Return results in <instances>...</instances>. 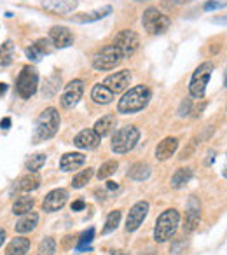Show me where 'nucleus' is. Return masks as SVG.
Instances as JSON below:
<instances>
[{
	"mask_svg": "<svg viewBox=\"0 0 227 255\" xmlns=\"http://www.w3.org/2000/svg\"><path fill=\"white\" fill-rule=\"evenodd\" d=\"M178 222H180V213L177 210L170 208L161 213L157 217L156 227H154V240H156V243H164V241L170 240L175 234V231H177Z\"/></svg>",
	"mask_w": 227,
	"mask_h": 255,
	"instance_id": "f03ea898",
	"label": "nucleus"
},
{
	"mask_svg": "<svg viewBox=\"0 0 227 255\" xmlns=\"http://www.w3.org/2000/svg\"><path fill=\"white\" fill-rule=\"evenodd\" d=\"M49 39L54 47L65 49V47L74 44V33H72L67 26H53L49 32Z\"/></svg>",
	"mask_w": 227,
	"mask_h": 255,
	"instance_id": "2eb2a0df",
	"label": "nucleus"
},
{
	"mask_svg": "<svg viewBox=\"0 0 227 255\" xmlns=\"http://www.w3.org/2000/svg\"><path fill=\"white\" fill-rule=\"evenodd\" d=\"M110 12H112V7L110 5H105V7H102V9H96V11H93V12H86V14H77V16H74V21H77V23H95V21H100V19H103L105 16H109Z\"/></svg>",
	"mask_w": 227,
	"mask_h": 255,
	"instance_id": "a878e982",
	"label": "nucleus"
},
{
	"mask_svg": "<svg viewBox=\"0 0 227 255\" xmlns=\"http://www.w3.org/2000/svg\"><path fill=\"white\" fill-rule=\"evenodd\" d=\"M60 81H61V79L58 77V75H53V77L47 79V82H46L47 86H44V96H53L54 93L58 91V86H60Z\"/></svg>",
	"mask_w": 227,
	"mask_h": 255,
	"instance_id": "e433bc0d",
	"label": "nucleus"
},
{
	"mask_svg": "<svg viewBox=\"0 0 227 255\" xmlns=\"http://www.w3.org/2000/svg\"><path fill=\"white\" fill-rule=\"evenodd\" d=\"M136 2H143V0H136Z\"/></svg>",
	"mask_w": 227,
	"mask_h": 255,
	"instance_id": "3c124183",
	"label": "nucleus"
},
{
	"mask_svg": "<svg viewBox=\"0 0 227 255\" xmlns=\"http://www.w3.org/2000/svg\"><path fill=\"white\" fill-rule=\"evenodd\" d=\"M33 205H35L33 198L19 196V198L14 201V205H12V213H14V215H25V213H30L33 210Z\"/></svg>",
	"mask_w": 227,
	"mask_h": 255,
	"instance_id": "c85d7f7f",
	"label": "nucleus"
},
{
	"mask_svg": "<svg viewBox=\"0 0 227 255\" xmlns=\"http://www.w3.org/2000/svg\"><path fill=\"white\" fill-rule=\"evenodd\" d=\"M107 189H109V191H117L119 185L115 184V182H107Z\"/></svg>",
	"mask_w": 227,
	"mask_h": 255,
	"instance_id": "37998d69",
	"label": "nucleus"
},
{
	"mask_svg": "<svg viewBox=\"0 0 227 255\" xmlns=\"http://www.w3.org/2000/svg\"><path fill=\"white\" fill-rule=\"evenodd\" d=\"M121 217H122V213L119 212V210H114V212H110L109 217H107V220H105V227H103L102 233L109 234V233H112V231L117 229L119 222H121Z\"/></svg>",
	"mask_w": 227,
	"mask_h": 255,
	"instance_id": "2f4dec72",
	"label": "nucleus"
},
{
	"mask_svg": "<svg viewBox=\"0 0 227 255\" xmlns=\"http://www.w3.org/2000/svg\"><path fill=\"white\" fill-rule=\"evenodd\" d=\"M224 177H227V166H226V171H224Z\"/></svg>",
	"mask_w": 227,
	"mask_h": 255,
	"instance_id": "8fccbe9b",
	"label": "nucleus"
},
{
	"mask_svg": "<svg viewBox=\"0 0 227 255\" xmlns=\"http://www.w3.org/2000/svg\"><path fill=\"white\" fill-rule=\"evenodd\" d=\"M129 82H131V72L121 70V72H115V74L109 75V77L103 81V84H105L107 88L115 95V93L126 91V88L129 86Z\"/></svg>",
	"mask_w": 227,
	"mask_h": 255,
	"instance_id": "ddd939ff",
	"label": "nucleus"
},
{
	"mask_svg": "<svg viewBox=\"0 0 227 255\" xmlns=\"http://www.w3.org/2000/svg\"><path fill=\"white\" fill-rule=\"evenodd\" d=\"M91 100L98 105H109L114 100V93L105 84H95L91 89Z\"/></svg>",
	"mask_w": 227,
	"mask_h": 255,
	"instance_id": "4be33fe9",
	"label": "nucleus"
},
{
	"mask_svg": "<svg viewBox=\"0 0 227 255\" xmlns=\"http://www.w3.org/2000/svg\"><path fill=\"white\" fill-rule=\"evenodd\" d=\"M115 124H117V119H115V116L109 114V116H103L102 119L96 121L95 126H93V129L98 133L100 138H103V136H109L110 133L115 129Z\"/></svg>",
	"mask_w": 227,
	"mask_h": 255,
	"instance_id": "412c9836",
	"label": "nucleus"
},
{
	"mask_svg": "<svg viewBox=\"0 0 227 255\" xmlns=\"http://www.w3.org/2000/svg\"><path fill=\"white\" fill-rule=\"evenodd\" d=\"M117 168H119V163L117 161H114V159H110V161H107V163H103L102 166H100V170H98V178L100 180H105V178H109L110 175H114L115 171H117Z\"/></svg>",
	"mask_w": 227,
	"mask_h": 255,
	"instance_id": "72a5a7b5",
	"label": "nucleus"
},
{
	"mask_svg": "<svg viewBox=\"0 0 227 255\" xmlns=\"http://www.w3.org/2000/svg\"><path fill=\"white\" fill-rule=\"evenodd\" d=\"M199 219H201V206L196 198H191L187 203V213H185V233H192L196 227L199 226Z\"/></svg>",
	"mask_w": 227,
	"mask_h": 255,
	"instance_id": "dca6fc26",
	"label": "nucleus"
},
{
	"mask_svg": "<svg viewBox=\"0 0 227 255\" xmlns=\"http://www.w3.org/2000/svg\"><path fill=\"white\" fill-rule=\"evenodd\" d=\"M84 206H86V203L84 201H74L72 203V212H79V210H84Z\"/></svg>",
	"mask_w": 227,
	"mask_h": 255,
	"instance_id": "a19ab883",
	"label": "nucleus"
},
{
	"mask_svg": "<svg viewBox=\"0 0 227 255\" xmlns=\"http://www.w3.org/2000/svg\"><path fill=\"white\" fill-rule=\"evenodd\" d=\"M93 177V168H88V170H82L72 178V187L74 189H82Z\"/></svg>",
	"mask_w": 227,
	"mask_h": 255,
	"instance_id": "473e14b6",
	"label": "nucleus"
},
{
	"mask_svg": "<svg viewBox=\"0 0 227 255\" xmlns=\"http://www.w3.org/2000/svg\"><path fill=\"white\" fill-rule=\"evenodd\" d=\"M224 86L227 88V68H226V77H224Z\"/></svg>",
	"mask_w": 227,
	"mask_h": 255,
	"instance_id": "09e8293b",
	"label": "nucleus"
},
{
	"mask_svg": "<svg viewBox=\"0 0 227 255\" xmlns=\"http://www.w3.org/2000/svg\"><path fill=\"white\" fill-rule=\"evenodd\" d=\"M112 255H128V254H126V252H122V250H114Z\"/></svg>",
	"mask_w": 227,
	"mask_h": 255,
	"instance_id": "49530a36",
	"label": "nucleus"
},
{
	"mask_svg": "<svg viewBox=\"0 0 227 255\" xmlns=\"http://www.w3.org/2000/svg\"><path fill=\"white\" fill-rule=\"evenodd\" d=\"M40 185V178L37 173H32L30 171L28 175H23L21 178H19L18 182H16L14 185V191H19V192H30V191H35V189H39Z\"/></svg>",
	"mask_w": 227,
	"mask_h": 255,
	"instance_id": "5701e85b",
	"label": "nucleus"
},
{
	"mask_svg": "<svg viewBox=\"0 0 227 255\" xmlns=\"http://www.w3.org/2000/svg\"><path fill=\"white\" fill-rule=\"evenodd\" d=\"M191 109H192V102L191 100H184L180 103V109H178V116L180 117H187L191 114Z\"/></svg>",
	"mask_w": 227,
	"mask_h": 255,
	"instance_id": "4c0bfd02",
	"label": "nucleus"
},
{
	"mask_svg": "<svg viewBox=\"0 0 227 255\" xmlns=\"http://www.w3.org/2000/svg\"><path fill=\"white\" fill-rule=\"evenodd\" d=\"M122 60H124V56H122L121 51L114 46V44H110V46L102 47V49H98L93 54L91 63L93 68H96L100 72H105V70H114Z\"/></svg>",
	"mask_w": 227,
	"mask_h": 255,
	"instance_id": "20e7f679",
	"label": "nucleus"
},
{
	"mask_svg": "<svg viewBox=\"0 0 227 255\" xmlns=\"http://www.w3.org/2000/svg\"><path fill=\"white\" fill-rule=\"evenodd\" d=\"M37 222H39V215H37L35 212L25 213V215L18 220V224L14 226V229H16V233H18V234L32 233V231L35 229Z\"/></svg>",
	"mask_w": 227,
	"mask_h": 255,
	"instance_id": "b1692460",
	"label": "nucleus"
},
{
	"mask_svg": "<svg viewBox=\"0 0 227 255\" xmlns=\"http://www.w3.org/2000/svg\"><path fill=\"white\" fill-rule=\"evenodd\" d=\"M114 46L117 47L124 58H129L140 46V37L135 30H121L114 39Z\"/></svg>",
	"mask_w": 227,
	"mask_h": 255,
	"instance_id": "1a4fd4ad",
	"label": "nucleus"
},
{
	"mask_svg": "<svg viewBox=\"0 0 227 255\" xmlns=\"http://www.w3.org/2000/svg\"><path fill=\"white\" fill-rule=\"evenodd\" d=\"M220 7H226V2H219V0H208L205 2L203 9L205 11H213V9H220Z\"/></svg>",
	"mask_w": 227,
	"mask_h": 255,
	"instance_id": "58836bf2",
	"label": "nucleus"
},
{
	"mask_svg": "<svg viewBox=\"0 0 227 255\" xmlns=\"http://www.w3.org/2000/svg\"><path fill=\"white\" fill-rule=\"evenodd\" d=\"M0 128H2V129H9V128H11V119L4 117V119L0 121Z\"/></svg>",
	"mask_w": 227,
	"mask_h": 255,
	"instance_id": "79ce46f5",
	"label": "nucleus"
},
{
	"mask_svg": "<svg viewBox=\"0 0 227 255\" xmlns=\"http://www.w3.org/2000/svg\"><path fill=\"white\" fill-rule=\"evenodd\" d=\"M39 88V74L33 67H25L19 74L18 81H16V89L21 98L28 100L37 93Z\"/></svg>",
	"mask_w": 227,
	"mask_h": 255,
	"instance_id": "6e6552de",
	"label": "nucleus"
},
{
	"mask_svg": "<svg viewBox=\"0 0 227 255\" xmlns=\"http://www.w3.org/2000/svg\"><path fill=\"white\" fill-rule=\"evenodd\" d=\"M56 252V241L54 238H44L37 248V255H54Z\"/></svg>",
	"mask_w": 227,
	"mask_h": 255,
	"instance_id": "f704fd0d",
	"label": "nucleus"
},
{
	"mask_svg": "<svg viewBox=\"0 0 227 255\" xmlns=\"http://www.w3.org/2000/svg\"><path fill=\"white\" fill-rule=\"evenodd\" d=\"M79 0H42V7L53 14H70L75 11Z\"/></svg>",
	"mask_w": 227,
	"mask_h": 255,
	"instance_id": "4468645a",
	"label": "nucleus"
},
{
	"mask_svg": "<svg viewBox=\"0 0 227 255\" xmlns=\"http://www.w3.org/2000/svg\"><path fill=\"white\" fill-rule=\"evenodd\" d=\"M4 240H5V231H4V229H0V247L4 245Z\"/></svg>",
	"mask_w": 227,
	"mask_h": 255,
	"instance_id": "a18cd8bd",
	"label": "nucleus"
},
{
	"mask_svg": "<svg viewBox=\"0 0 227 255\" xmlns=\"http://www.w3.org/2000/svg\"><path fill=\"white\" fill-rule=\"evenodd\" d=\"M93 236H95V229H93V227H89L88 231H84V233H82V236H81V240H79L75 250H77V252L88 250L89 245H91V241H93Z\"/></svg>",
	"mask_w": 227,
	"mask_h": 255,
	"instance_id": "c9c22d12",
	"label": "nucleus"
},
{
	"mask_svg": "<svg viewBox=\"0 0 227 255\" xmlns=\"http://www.w3.org/2000/svg\"><path fill=\"white\" fill-rule=\"evenodd\" d=\"M150 98H152V93H150L149 86H135L122 95V98L117 103V110L119 114H136L149 105Z\"/></svg>",
	"mask_w": 227,
	"mask_h": 255,
	"instance_id": "f257e3e1",
	"label": "nucleus"
},
{
	"mask_svg": "<svg viewBox=\"0 0 227 255\" xmlns=\"http://www.w3.org/2000/svg\"><path fill=\"white\" fill-rule=\"evenodd\" d=\"M67 199H68L67 189H54V191H51L49 194L44 198L42 210L47 213H54L67 205Z\"/></svg>",
	"mask_w": 227,
	"mask_h": 255,
	"instance_id": "f8f14e48",
	"label": "nucleus"
},
{
	"mask_svg": "<svg viewBox=\"0 0 227 255\" xmlns=\"http://www.w3.org/2000/svg\"><path fill=\"white\" fill-rule=\"evenodd\" d=\"M86 163V156L81 152H68L65 154L63 157L60 159V168L63 171H74L79 170L82 164Z\"/></svg>",
	"mask_w": 227,
	"mask_h": 255,
	"instance_id": "aec40b11",
	"label": "nucleus"
},
{
	"mask_svg": "<svg viewBox=\"0 0 227 255\" xmlns=\"http://www.w3.org/2000/svg\"><path fill=\"white\" fill-rule=\"evenodd\" d=\"M100 136L95 129H82L77 136L74 138V145L79 149H96L100 145Z\"/></svg>",
	"mask_w": 227,
	"mask_h": 255,
	"instance_id": "f3484780",
	"label": "nucleus"
},
{
	"mask_svg": "<svg viewBox=\"0 0 227 255\" xmlns=\"http://www.w3.org/2000/svg\"><path fill=\"white\" fill-rule=\"evenodd\" d=\"M212 72H213V65L210 61H205L201 63L198 68L194 70L192 74V79H191V84H189V93L191 96L194 98L201 100L206 93V86H208V81L212 77Z\"/></svg>",
	"mask_w": 227,
	"mask_h": 255,
	"instance_id": "423d86ee",
	"label": "nucleus"
},
{
	"mask_svg": "<svg viewBox=\"0 0 227 255\" xmlns=\"http://www.w3.org/2000/svg\"><path fill=\"white\" fill-rule=\"evenodd\" d=\"M226 109H227V107H226Z\"/></svg>",
	"mask_w": 227,
	"mask_h": 255,
	"instance_id": "603ef678",
	"label": "nucleus"
},
{
	"mask_svg": "<svg viewBox=\"0 0 227 255\" xmlns=\"http://www.w3.org/2000/svg\"><path fill=\"white\" fill-rule=\"evenodd\" d=\"M128 177L131 178V180H136V182H143L147 180V178L150 177V166L147 163H135L131 168H129L128 171Z\"/></svg>",
	"mask_w": 227,
	"mask_h": 255,
	"instance_id": "bb28decb",
	"label": "nucleus"
},
{
	"mask_svg": "<svg viewBox=\"0 0 227 255\" xmlns=\"http://www.w3.org/2000/svg\"><path fill=\"white\" fill-rule=\"evenodd\" d=\"M58 128H60V114L56 109L49 107L46 109L37 119V126H35V140H49L56 135Z\"/></svg>",
	"mask_w": 227,
	"mask_h": 255,
	"instance_id": "7ed1b4c3",
	"label": "nucleus"
},
{
	"mask_svg": "<svg viewBox=\"0 0 227 255\" xmlns=\"http://www.w3.org/2000/svg\"><path fill=\"white\" fill-rule=\"evenodd\" d=\"M143 255V254H142ZM145 255H156V250H152V248H149V250L145 252Z\"/></svg>",
	"mask_w": 227,
	"mask_h": 255,
	"instance_id": "de8ad7c7",
	"label": "nucleus"
},
{
	"mask_svg": "<svg viewBox=\"0 0 227 255\" xmlns=\"http://www.w3.org/2000/svg\"><path fill=\"white\" fill-rule=\"evenodd\" d=\"M192 178V170L191 168H178L171 177V187L173 189H182L184 185L189 184V180Z\"/></svg>",
	"mask_w": 227,
	"mask_h": 255,
	"instance_id": "cd10ccee",
	"label": "nucleus"
},
{
	"mask_svg": "<svg viewBox=\"0 0 227 255\" xmlns=\"http://www.w3.org/2000/svg\"><path fill=\"white\" fill-rule=\"evenodd\" d=\"M215 25H227V14H220V16H215L212 19Z\"/></svg>",
	"mask_w": 227,
	"mask_h": 255,
	"instance_id": "ea45409f",
	"label": "nucleus"
},
{
	"mask_svg": "<svg viewBox=\"0 0 227 255\" xmlns=\"http://www.w3.org/2000/svg\"><path fill=\"white\" fill-rule=\"evenodd\" d=\"M5 91H7V84H5V82H0V96L5 95Z\"/></svg>",
	"mask_w": 227,
	"mask_h": 255,
	"instance_id": "c03bdc74",
	"label": "nucleus"
},
{
	"mask_svg": "<svg viewBox=\"0 0 227 255\" xmlns=\"http://www.w3.org/2000/svg\"><path fill=\"white\" fill-rule=\"evenodd\" d=\"M30 250V240L23 236H16L5 248V255H25Z\"/></svg>",
	"mask_w": 227,
	"mask_h": 255,
	"instance_id": "393cba45",
	"label": "nucleus"
},
{
	"mask_svg": "<svg viewBox=\"0 0 227 255\" xmlns=\"http://www.w3.org/2000/svg\"><path fill=\"white\" fill-rule=\"evenodd\" d=\"M170 18L166 14H163L161 11H157L156 7H149L142 16V25L147 30V33L150 35H161L170 28Z\"/></svg>",
	"mask_w": 227,
	"mask_h": 255,
	"instance_id": "0eeeda50",
	"label": "nucleus"
},
{
	"mask_svg": "<svg viewBox=\"0 0 227 255\" xmlns=\"http://www.w3.org/2000/svg\"><path fill=\"white\" fill-rule=\"evenodd\" d=\"M51 51H53V42H51V39H39L35 44L26 47L25 53H26V56H28V60L39 61L44 54H49Z\"/></svg>",
	"mask_w": 227,
	"mask_h": 255,
	"instance_id": "a211bd4d",
	"label": "nucleus"
},
{
	"mask_svg": "<svg viewBox=\"0 0 227 255\" xmlns=\"http://www.w3.org/2000/svg\"><path fill=\"white\" fill-rule=\"evenodd\" d=\"M82 93H84V82L81 79H74L65 86V91L61 95L60 102L63 109H74L79 103V100L82 98Z\"/></svg>",
	"mask_w": 227,
	"mask_h": 255,
	"instance_id": "9d476101",
	"label": "nucleus"
},
{
	"mask_svg": "<svg viewBox=\"0 0 227 255\" xmlns=\"http://www.w3.org/2000/svg\"><path fill=\"white\" fill-rule=\"evenodd\" d=\"M140 140V131L135 126H124L115 131L112 138V150L115 154H126L136 147Z\"/></svg>",
	"mask_w": 227,
	"mask_h": 255,
	"instance_id": "39448f33",
	"label": "nucleus"
},
{
	"mask_svg": "<svg viewBox=\"0 0 227 255\" xmlns=\"http://www.w3.org/2000/svg\"><path fill=\"white\" fill-rule=\"evenodd\" d=\"M46 164V154H33L25 161V168L32 173H37Z\"/></svg>",
	"mask_w": 227,
	"mask_h": 255,
	"instance_id": "7c9ffc66",
	"label": "nucleus"
},
{
	"mask_svg": "<svg viewBox=\"0 0 227 255\" xmlns=\"http://www.w3.org/2000/svg\"><path fill=\"white\" fill-rule=\"evenodd\" d=\"M14 60V44L12 40H5L0 46V67H9Z\"/></svg>",
	"mask_w": 227,
	"mask_h": 255,
	"instance_id": "c756f323",
	"label": "nucleus"
},
{
	"mask_svg": "<svg viewBox=\"0 0 227 255\" xmlns=\"http://www.w3.org/2000/svg\"><path fill=\"white\" fill-rule=\"evenodd\" d=\"M178 149V138L175 136H166L164 140H161L159 145L156 147V157L159 161H166L177 152Z\"/></svg>",
	"mask_w": 227,
	"mask_h": 255,
	"instance_id": "6ab92c4d",
	"label": "nucleus"
},
{
	"mask_svg": "<svg viewBox=\"0 0 227 255\" xmlns=\"http://www.w3.org/2000/svg\"><path fill=\"white\" fill-rule=\"evenodd\" d=\"M147 213H149V203L147 201H138L131 206L128 213V219H126V231L128 233H135L142 222L145 220Z\"/></svg>",
	"mask_w": 227,
	"mask_h": 255,
	"instance_id": "9b49d317",
	"label": "nucleus"
}]
</instances>
